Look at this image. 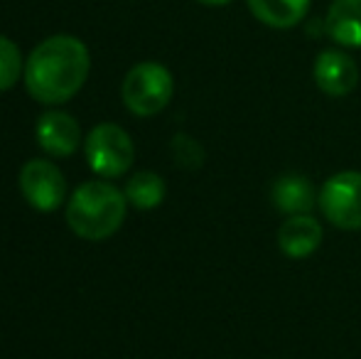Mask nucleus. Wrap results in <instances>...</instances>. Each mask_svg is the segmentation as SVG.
I'll list each match as a JSON object with an SVG mask.
<instances>
[{"label": "nucleus", "instance_id": "obj_1", "mask_svg": "<svg viewBox=\"0 0 361 359\" xmlns=\"http://www.w3.org/2000/svg\"><path fill=\"white\" fill-rule=\"evenodd\" d=\"M91 69L89 49L72 35H54L32 49L25 64V87L39 104L57 106L84 87Z\"/></svg>", "mask_w": 361, "mask_h": 359}, {"label": "nucleus", "instance_id": "obj_2", "mask_svg": "<svg viewBox=\"0 0 361 359\" xmlns=\"http://www.w3.org/2000/svg\"><path fill=\"white\" fill-rule=\"evenodd\" d=\"M126 207V192L109 182H84L67 205L69 229L89 241L109 239L123 224Z\"/></svg>", "mask_w": 361, "mask_h": 359}, {"label": "nucleus", "instance_id": "obj_3", "mask_svg": "<svg viewBox=\"0 0 361 359\" xmlns=\"http://www.w3.org/2000/svg\"><path fill=\"white\" fill-rule=\"evenodd\" d=\"M175 79L157 62H140L123 79V104L135 116H155L170 104Z\"/></svg>", "mask_w": 361, "mask_h": 359}, {"label": "nucleus", "instance_id": "obj_4", "mask_svg": "<svg viewBox=\"0 0 361 359\" xmlns=\"http://www.w3.org/2000/svg\"><path fill=\"white\" fill-rule=\"evenodd\" d=\"M86 160L94 173L101 178H121L133 165L135 148L130 135L121 126L101 123L86 135Z\"/></svg>", "mask_w": 361, "mask_h": 359}, {"label": "nucleus", "instance_id": "obj_5", "mask_svg": "<svg viewBox=\"0 0 361 359\" xmlns=\"http://www.w3.org/2000/svg\"><path fill=\"white\" fill-rule=\"evenodd\" d=\"M317 207L324 219L344 231H361V173L344 170L322 185Z\"/></svg>", "mask_w": 361, "mask_h": 359}, {"label": "nucleus", "instance_id": "obj_6", "mask_svg": "<svg viewBox=\"0 0 361 359\" xmlns=\"http://www.w3.org/2000/svg\"><path fill=\"white\" fill-rule=\"evenodd\" d=\"M20 190L30 207L54 212L67 197V180L49 160H30L20 173Z\"/></svg>", "mask_w": 361, "mask_h": 359}, {"label": "nucleus", "instance_id": "obj_7", "mask_svg": "<svg viewBox=\"0 0 361 359\" xmlns=\"http://www.w3.org/2000/svg\"><path fill=\"white\" fill-rule=\"evenodd\" d=\"M314 84L327 96H347L359 84V67L342 49H324L314 59Z\"/></svg>", "mask_w": 361, "mask_h": 359}, {"label": "nucleus", "instance_id": "obj_8", "mask_svg": "<svg viewBox=\"0 0 361 359\" xmlns=\"http://www.w3.org/2000/svg\"><path fill=\"white\" fill-rule=\"evenodd\" d=\"M37 143L54 158H67L79 148V123L64 111H47L37 121Z\"/></svg>", "mask_w": 361, "mask_h": 359}, {"label": "nucleus", "instance_id": "obj_9", "mask_svg": "<svg viewBox=\"0 0 361 359\" xmlns=\"http://www.w3.org/2000/svg\"><path fill=\"white\" fill-rule=\"evenodd\" d=\"M322 236V224L312 214H295L278 229V249L288 259H307L319 249Z\"/></svg>", "mask_w": 361, "mask_h": 359}, {"label": "nucleus", "instance_id": "obj_10", "mask_svg": "<svg viewBox=\"0 0 361 359\" xmlns=\"http://www.w3.org/2000/svg\"><path fill=\"white\" fill-rule=\"evenodd\" d=\"M317 190H314L312 180L305 175L290 173L283 175L273 182L271 187V202L278 212L288 217L295 214H310L317 207Z\"/></svg>", "mask_w": 361, "mask_h": 359}, {"label": "nucleus", "instance_id": "obj_11", "mask_svg": "<svg viewBox=\"0 0 361 359\" xmlns=\"http://www.w3.org/2000/svg\"><path fill=\"white\" fill-rule=\"evenodd\" d=\"M324 30L342 47H361V0H332Z\"/></svg>", "mask_w": 361, "mask_h": 359}, {"label": "nucleus", "instance_id": "obj_12", "mask_svg": "<svg viewBox=\"0 0 361 359\" xmlns=\"http://www.w3.org/2000/svg\"><path fill=\"white\" fill-rule=\"evenodd\" d=\"M253 18L276 30H290L305 20L310 0H246Z\"/></svg>", "mask_w": 361, "mask_h": 359}, {"label": "nucleus", "instance_id": "obj_13", "mask_svg": "<svg viewBox=\"0 0 361 359\" xmlns=\"http://www.w3.org/2000/svg\"><path fill=\"white\" fill-rule=\"evenodd\" d=\"M167 195L165 180L157 173H150V170H143V173H135L133 178L126 185V200L135 207V209H155V207L162 205Z\"/></svg>", "mask_w": 361, "mask_h": 359}, {"label": "nucleus", "instance_id": "obj_14", "mask_svg": "<svg viewBox=\"0 0 361 359\" xmlns=\"http://www.w3.org/2000/svg\"><path fill=\"white\" fill-rule=\"evenodd\" d=\"M23 72V57L13 39L0 35V91H8L15 87Z\"/></svg>", "mask_w": 361, "mask_h": 359}, {"label": "nucleus", "instance_id": "obj_15", "mask_svg": "<svg viewBox=\"0 0 361 359\" xmlns=\"http://www.w3.org/2000/svg\"><path fill=\"white\" fill-rule=\"evenodd\" d=\"M172 155H175L177 165L187 170H197L204 163V150H202V145L185 133H177L175 138H172Z\"/></svg>", "mask_w": 361, "mask_h": 359}, {"label": "nucleus", "instance_id": "obj_16", "mask_svg": "<svg viewBox=\"0 0 361 359\" xmlns=\"http://www.w3.org/2000/svg\"><path fill=\"white\" fill-rule=\"evenodd\" d=\"M197 3H202V5H226V3H231V0H197Z\"/></svg>", "mask_w": 361, "mask_h": 359}]
</instances>
